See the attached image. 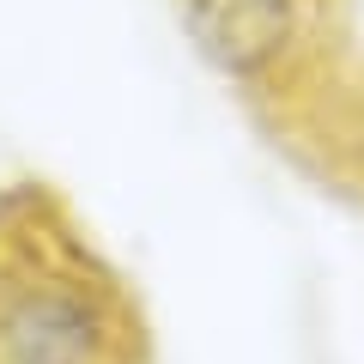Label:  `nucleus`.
Returning <instances> with one entry per match:
<instances>
[{"label":"nucleus","mask_w":364,"mask_h":364,"mask_svg":"<svg viewBox=\"0 0 364 364\" xmlns=\"http://www.w3.org/2000/svg\"><path fill=\"white\" fill-rule=\"evenodd\" d=\"M0 364H146L134 298L43 195L0 213Z\"/></svg>","instance_id":"nucleus-1"},{"label":"nucleus","mask_w":364,"mask_h":364,"mask_svg":"<svg viewBox=\"0 0 364 364\" xmlns=\"http://www.w3.org/2000/svg\"><path fill=\"white\" fill-rule=\"evenodd\" d=\"M182 18L207 61L237 79H255L310 37L316 0H182Z\"/></svg>","instance_id":"nucleus-2"}]
</instances>
